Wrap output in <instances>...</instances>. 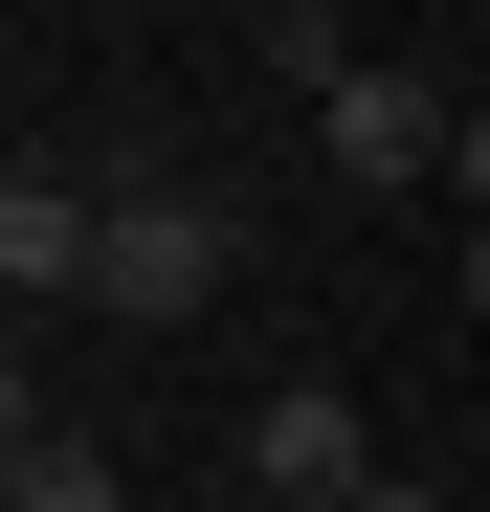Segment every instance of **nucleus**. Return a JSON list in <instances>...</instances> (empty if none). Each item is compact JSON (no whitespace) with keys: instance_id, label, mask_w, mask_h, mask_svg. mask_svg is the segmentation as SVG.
Wrapping results in <instances>:
<instances>
[{"instance_id":"obj_4","label":"nucleus","mask_w":490,"mask_h":512,"mask_svg":"<svg viewBox=\"0 0 490 512\" xmlns=\"http://www.w3.org/2000/svg\"><path fill=\"white\" fill-rule=\"evenodd\" d=\"M90 268H112V201L23 156V179H0V290H23V312H90Z\"/></svg>"},{"instance_id":"obj_2","label":"nucleus","mask_w":490,"mask_h":512,"mask_svg":"<svg viewBox=\"0 0 490 512\" xmlns=\"http://www.w3.org/2000/svg\"><path fill=\"white\" fill-rule=\"evenodd\" d=\"M223 490H268V512H357V490H379L357 379H268V401H245V446H223Z\"/></svg>"},{"instance_id":"obj_1","label":"nucleus","mask_w":490,"mask_h":512,"mask_svg":"<svg viewBox=\"0 0 490 512\" xmlns=\"http://www.w3.org/2000/svg\"><path fill=\"white\" fill-rule=\"evenodd\" d=\"M245 268V223L201 201V179H112V268H90V312H134V334H179L201 290Z\"/></svg>"},{"instance_id":"obj_8","label":"nucleus","mask_w":490,"mask_h":512,"mask_svg":"<svg viewBox=\"0 0 490 512\" xmlns=\"http://www.w3.org/2000/svg\"><path fill=\"white\" fill-rule=\"evenodd\" d=\"M357 512H468V490H401V468H379V490H357Z\"/></svg>"},{"instance_id":"obj_7","label":"nucleus","mask_w":490,"mask_h":512,"mask_svg":"<svg viewBox=\"0 0 490 512\" xmlns=\"http://www.w3.org/2000/svg\"><path fill=\"white\" fill-rule=\"evenodd\" d=\"M446 201H468V223H490V112H468V134H446Z\"/></svg>"},{"instance_id":"obj_5","label":"nucleus","mask_w":490,"mask_h":512,"mask_svg":"<svg viewBox=\"0 0 490 512\" xmlns=\"http://www.w3.org/2000/svg\"><path fill=\"white\" fill-rule=\"evenodd\" d=\"M0 512H112V446H90V423H45V401H23V446H0Z\"/></svg>"},{"instance_id":"obj_6","label":"nucleus","mask_w":490,"mask_h":512,"mask_svg":"<svg viewBox=\"0 0 490 512\" xmlns=\"http://www.w3.org/2000/svg\"><path fill=\"white\" fill-rule=\"evenodd\" d=\"M268 90H312V112L357 90V45H335V0H268Z\"/></svg>"},{"instance_id":"obj_9","label":"nucleus","mask_w":490,"mask_h":512,"mask_svg":"<svg viewBox=\"0 0 490 512\" xmlns=\"http://www.w3.org/2000/svg\"><path fill=\"white\" fill-rule=\"evenodd\" d=\"M468 334H490V223H468Z\"/></svg>"},{"instance_id":"obj_3","label":"nucleus","mask_w":490,"mask_h":512,"mask_svg":"<svg viewBox=\"0 0 490 512\" xmlns=\"http://www.w3.org/2000/svg\"><path fill=\"white\" fill-rule=\"evenodd\" d=\"M446 134H468V90H424V67H357V90L312 112V156H335L357 201H401V179H446Z\"/></svg>"}]
</instances>
